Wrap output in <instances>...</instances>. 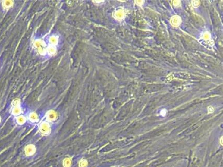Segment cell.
Here are the masks:
<instances>
[{"label": "cell", "instance_id": "1", "mask_svg": "<svg viewBox=\"0 0 223 167\" xmlns=\"http://www.w3.org/2000/svg\"><path fill=\"white\" fill-rule=\"evenodd\" d=\"M41 132L44 134H49L50 131V127L49 124L47 123H43L41 124L39 127Z\"/></svg>", "mask_w": 223, "mask_h": 167}, {"label": "cell", "instance_id": "2", "mask_svg": "<svg viewBox=\"0 0 223 167\" xmlns=\"http://www.w3.org/2000/svg\"><path fill=\"white\" fill-rule=\"evenodd\" d=\"M21 112H22V109L19 105L13 106V108L11 111V113L14 116H18L19 115H20Z\"/></svg>", "mask_w": 223, "mask_h": 167}, {"label": "cell", "instance_id": "3", "mask_svg": "<svg viewBox=\"0 0 223 167\" xmlns=\"http://www.w3.org/2000/svg\"><path fill=\"white\" fill-rule=\"evenodd\" d=\"M47 119L49 121H54L57 118V114L56 113V112H55L54 111H51L49 112V113H47Z\"/></svg>", "mask_w": 223, "mask_h": 167}, {"label": "cell", "instance_id": "4", "mask_svg": "<svg viewBox=\"0 0 223 167\" xmlns=\"http://www.w3.org/2000/svg\"><path fill=\"white\" fill-rule=\"evenodd\" d=\"M26 118L23 115H19L18 116H17V118H16V121H17V124H24L26 123Z\"/></svg>", "mask_w": 223, "mask_h": 167}, {"label": "cell", "instance_id": "5", "mask_svg": "<svg viewBox=\"0 0 223 167\" xmlns=\"http://www.w3.org/2000/svg\"><path fill=\"white\" fill-rule=\"evenodd\" d=\"M29 118L30 119V121L32 122V123H35L36 122L39 120V118H38V116L37 114L34 113H31L29 115Z\"/></svg>", "mask_w": 223, "mask_h": 167}, {"label": "cell", "instance_id": "6", "mask_svg": "<svg viewBox=\"0 0 223 167\" xmlns=\"http://www.w3.org/2000/svg\"><path fill=\"white\" fill-rule=\"evenodd\" d=\"M35 151V148L33 145H29L26 149V152L28 155H32L33 154Z\"/></svg>", "mask_w": 223, "mask_h": 167}, {"label": "cell", "instance_id": "7", "mask_svg": "<svg viewBox=\"0 0 223 167\" xmlns=\"http://www.w3.org/2000/svg\"><path fill=\"white\" fill-rule=\"evenodd\" d=\"M69 165H70V161H69V160H66L65 161V165L69 166Z\"/></svg>", "mask_w": 223, "mask_h": 167}, {"label": "cell", "instance_id": "8", "mask_svg": "<svg viewBox=\"0 0 223 167\" xmlns=\"http://www.w3.org/2000/svg\"><path fill=\"white\" fill-rule=\"evenodd\" d=\"M85 165H86L85 162H82V165H81V166H82V167H83V166H84V167H85Z\"/></svg>", "mask_w": 223, "mask_h": 167}, {"label": "cell", "instance_id": "9", "mask_svg": "<svg viewBox=\"0 0 223 167\" xmlns=\"http://www.w3.org/2000/svg\"><path fill=\"white\" fill-rule=\"evenodd\" d=\"M1 118L0 117V122H1Z\"/></svg>", "mask_w": 223, "mask_h": 167}]
</instances>
